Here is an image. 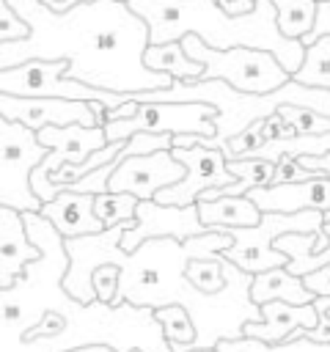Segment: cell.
Listing matches in <instances>:
<instances>
[{
  "instance_id": "cell-5",
  "label": "cell",
  "mask_w": 330,
  "mask_h": 352,
  "mask_svg": "<svg viewBox=\"0 0 330 352\" xmlns=\"http://www.w3.org/2000/svg\"><path fill=\"white\" fill-rule=\"evenodd\" d=\"M69 60L66 58H30L25 63L0 69V94L14 96H60V99H85V102H104L110 110L129 102L135 94H118L94 88L82 80H74L66 74Z\"/></svg>"
},
{
  "instance_id": "cell-21",
  "label": "cell",
  "mask_w": 330,
  "mask_h": 352,
  "mask_svg": "<svg viewBox=\"0 0 330 352\" xmlns=\"http://www.w3.org/2000/svg\"><path fill=\"white\" fill-rule=\"evenodd\" d=\"M154 319L162 324V333L170 344V352H184L198 330H195V322L190 316V311L184 305H162V308H154Z\"/></svg>"
},
{
  "instance_id": "cell-33",
  "label": "cell",
  "mask_w": 330,
  "mask_h": 352,
  "mask_svg": "<svg viewBox=\"0 0 330 352\" xmlns=\"http://www.w3.org/2000/svg\"><path fill=\"white\" fill-rule=\"evenodd\" d=\"M302 280H305V286H308L314 294H330V264H324V267H319V270L302 275Z\"/></svg>"
},
{
  "instance_id": "cell-8",
  "label": "cell",
  "mask_w": 330,
  "mask_h": 352,
  "mask_svg": "<svg viewBox=\"0 0 330 352\" xmlns=\"http://www.w3.org/2000/svg\"><path fill=\"white\" fill-rule=\"evenodd\" d=\"M170 151L179 162H184L187 176L179 179L176 184L160 190L157 192L160 204L187 206V204H195L204 190L228 187V184L236 182V176L228 170V160H226L223 148H212V146L198 143V146H173Z\"/></svg>"
},
{
  "instance_id": "cell-22",
  "label": "cell",
  "mask_w": 330,
  "mask_h": 352,
  "mask_svg": "<svg viewBox=\"0 0 330 352\" xmlns=\"http://www.w3.org/2000/svg\"><path fill=\"white\" fill-rule=\"evenodd\" d=\"M292 77L302 85L330 88V33L305 47V60Z\"/></svg>"
},
{
  "instance_id": "cell-35",
  "label": "cell",
  "mask_w": 330,
  "mask_h": 352,
  "mask_svg": "<svg viewBox=\"0 0 330 352\" xmlns=\"http://www.w3.org/2000/svg\"><path fill=\"white\" fill-rule=\"evenodd\" d=\"M220 6L226 11H231V14H245V11H250L256 6V0H220Z\"/></svg>"
},
{
  "instance_id": "cell-24",
  "label": "cell",
  "mask_w": 330,
  "mask_h": 352,
  "mask_svg": "<svg viewBox=\"0 0 330 352\" xmlns=\"http://www.w3.org/2000/svg\"><path fill=\"white\" fill-rule=\"evenodd\" d=\"M184 272H187V278H190L198 289H204V292H209V294L223 292V289L228 286V270H226V258H223L220 253L190 258Z\"/></svg>"
},
{
  "instance_id": "cell-34",
  "label": "cell",
  "mask_w": 330,
  "mask_h": 352,
  "mask_svg": "<svg viewBox=\"0 0 330 352\" xmlns=\"http://www.w3.org/2000/svg\"><path fill=\"white\" fill-rule=\"evenodd\" d=\"M297 160H300L314 176L330 179V151H327V154H297Z\"/></svg>"
},
{
  "instance_id": "cell-4",
  "label": "cell",
  "mask_w": 330,
  "mask_h": 352,
  "mask_svg": "<svg viewBox=\"0 0 330 352\" xmlns=\"http://www.w3.org/2000/svg\"><path fill=\"white\" fill-rule=\"evenodd\" d=\"M182 44L190 58L204 63L201 80H226L236 91H248V94H270L292 80V72L270 50H256V47L214 50L206 41H201L195 33H187Z\"/></svg>"
},
{
  "instance_id": "cell-10",
  "label": "cell",
  "mask_w": 330,
  "mask_h": 352,
  "mask_svg": "<svg viewBox=\"0 0 330 352\" xmlns=\"http://www.w3.org/2000/svg\"><path fill=\"white\" fill-rule=\"evenodd\" d=\"M187 176L184 162L173 157L170 148H160L151 154H118V165L110 176V190L116 192H132L140 201L157 198L160 190L176 184Z\"/></svg>"
},
{
  "instance_id": "cell-26",
  "label": "cell",
  "mask_w": 330,
  "mask_h": 352,
  "mask_svg": "<svg viewBox=\"0 0 330 352\" xmlns=\"http://www.w3.org/2000/svg\"><path fill=\"white\" fill-rule=\"evenodd\" d=\"M278 113L294 124L297 135H324L330 132V116L319 113V110H311V107H302V104H283L278 107Z\"/></svg>"
},
{
  "instance_id": "cell-17",
  "label": "cell",
  "mask_w": 330,
  "mask_h": 352,
  "mask_svg": "<svg viewBox=\"0 0 330 352\" xmlns=\"http://www.w3.org/2000/svg\"><path fill=\"white\" fill-rule=\"evenodd\" d=\"M250 297L258 305H264L270 300H286V302L302 305V302H314L316 294L305 286L302 275H294L289 267H272V270L253 275Z\"/></svg>"
},
{
  "instance_id": "cell-37",
  "label": "cell",
  "mask_w": 330,
  "mask_h": 352,
  "mask_svg": "<svg viewBox=\"0 0 330 352\" xmlns=\"http://www.w3.org/2000/svg\"><path fill=\"white\" fill-rule=\"evenodd\" d=\"M187 352H220L217 346H195V349H187Z\"/></svg>"
},
{
  "instance_id": "cell-12",
  "label": "cell",
  "mask_w": 330,
  "mask_h": 352,
  "mask_svg": "<svg viewBox=\"0 0 330 352\" xmlns=\"http://www.w3.org/2000/svg\"><path fill=\"white\" fill-rule=\"evenodd\" d=\"M38 140L50 148V154L44 157V162L33 170V176H50L52 170H58L66 162H82L88 160L94 151H99L102 146H107V132L104 126H85V124H47L44 129H38Z\"/></svg>"
},
{
  "instance_id": "cell-6",
  "label": "cell",
  "mask_w": 330,
  "mask_h": 352,
  "mask_svg": "<svg viewBox=\"0 0 330 352\" xmlns=\"http://www.w3.org/2000/svg\"><path fill=\"white\" fill-rule=\"evenodd\" d=\"M0 143H3L0 206H14L19 212H41L44 201L36 195L30 179H33V170L50 154V148L38 140L36 129L11 118L0 121Z\"/></svg>"
},
{
  "instance_id": "cell-31",
  "label": "cell",
  "mask_w": 330,
  "mask_h": 352,
  "mask_svg": "<svg viewBox=\"0 0 330 352\" xmlns=\"http://www.w3.org/2000/svg\"><path fill=\"white\" fill-rule=\"evenodd\" d=\"M314 305H316V311H319V322H316L314 330H308V336H311L314 341L327 344V341H330V294H316V297H314Z\"/></svg>"
},
{
  "instance_id": "cell-30",
  "label": "cell",
  "mask_w": 330,
  "mask_h": 352,
  "mask_svg": "<svg viewBox=\"0 0 330 352\" xmlns=\"http://www.w3.org/2000/svg\"><path fill=\"white\" fill-rule=\"evenodd\" d=\"M314 179V173L292 154H283L280 160H275V176L272 184H283V182H308Z\"/></svg>"
},
{
  "instance_id": "cell-9",
  "label": "cell",
  "mask_w": 330,
  "mask_h": 352,
  "mask_svg": "<svg viewBox=\"0 0 330 352\" xmlns=\"http://www.w3.org/2000/svg\"><path fill=\"white\" fill-rule=\"evenodd\" d=\"M204 231H209V226H204V220L198 214V201L187 204V206H176V204H160L157 198H143L138 204L135 223L121 236V248L132 253L140 242L154 239V236L187 239V236H198Z\"/></svg>"
},
{
  "instance_id": "cell-1",
  "label": "cell",
  "mask_w": 330,
  "mask_h": 352,
  "mask_svg": "<svg viewBox=\"0 0 330 352\" xmlns=\"http://www.w3.org/2000/svg\"><path fill=\"white\" fill-rule=\"evenodd\" d=\"M135 220H121L116 226H107L96 234L82 236H63L66 253H69V270L63 275V289L77 297L80 302H94L96 289L91 283V275L99 264H118L121 280L118 292L113 297V305L132 302V305H184L195 322V341L187 349L195 346H217L223 338H242L248 322H261L264 308L253 302L250 283L253 272L236 267L226 256L228 270V286L223 292H204L187 278V261L195 256H212L223 253L234 245V236L228 228H209L198 236L176 239V236H154L140 242L132 253L121 248L124 231ZM184 349V352H187Z\"/></svg>"
},
{
  "instance_id": "cell-13",
  "label": "cell",
  "mask_w": 330,
  "mask_h": 352,
  "mask_svg": "<svg viewBox=\"0 0 330 352\" xmlns=\"http://www.w3.org/2000/svg\"><path fill=\"white\" fill-rule=\"evenodd\" d=\"M41 258V248L30 239L25 214L14 206H0V286L11 289Z\"/></svg>"
},
{
  "instance_id": "cell-32",
  "label": "cell",
  "mask_w": 330,
  "mask_h": 352,
  "mask_svg": "<svg viewBox=\"0 0 330 352\" xmlns=\"http://www.w3.org/2000/svg\"><path fill=\"white\" fill-rule=\"evenodd\" d=\"M327 33H330V0H319V6H316V22H314L311 33H305L300 41L308 47V44H314L316 38H322Z\"/></svg>"
},
{
  "instance_id": "cell-2",
  "label": "cell",
  "mask_w": 330,
  "mask_h": 352,
  "mask_svg": "<svg viewBox=\"0 0 330 352\" xmlns=\"http://www.w3.org/2000/svg\"><path fill=\"white\" fill-rule=\"evenodd\" d=\"M6 3L30 22V33L19 41H0V69L30 58H66V74L94 88L140 94L173 85L168 72L146 66L151 28L124 0H88L69 11H52L41 0Z\"/></svg>"
},
{
  "instance_id": "cell-28",
  "label": "cell",
  "mask_w": 330,
  "mask_h": 352,
  "mask_svg": "<svg viewBox=\"0 0 330 352\" xmlns=\"http://www.w3.org/2000/svg\"><path fill=\"white\" fill-rule=\"evenodd\" d=\"M118 280H121V267H118V264H113V261L99 264V267L94 270V275H91V283H94V289H96V300L113 305V297H116V292H118Z\"/></svg>"
},
{
  "instance_id": "cell-19",
  "label": "cell",
  "mask_w": 330,
  "mask_h": 352,
  "mask_svg": "<svg viewBox=\"0 0 330 352\" xmlns=\"http://www.w3.org/2000/svg\"><path fill=\"white\" fill-rule=\"evenodd\" d=\"M143 60H146L148 69L168 72L173 80H201V74H204V63H198L195 58H190L184 52V44L182 41L148 44Z\"/></svg>"
},
{
  "instance_id": "cell-3",
  "label": "cell",
  "mask_w": 330,
  "mask_h": 352,
  "mask_svg": "<svg viewBox=\"0 0 330 352\" xmlns=\"http://www.w3.org/2000/svg\"><path fill=\"white\" fill-rule=\"evenodd\" d=\"M129 6L148 22L151 44L182 41L187 33H195L214 50H270L292 74L305 60V44L278 28V8L272 0H256L245 14L226 11L220 0H129Z\"/></svg>"
},
{
  "instance_id": "cell-16",
  "label": "cell",
  "mask_w": 330,
  "mask_h": 352,
  "mask_svg": "<svg viewBox=\"0 0 330 352\" xmlns=\"http://www.w3.org/2000/svg\"><path fill=\"white\" fill-rule=\"evenodd\" d=\"M41 214L69 239V236H82V234H96L104 228L94 209V195L91 192H74L66 190L55 195L52 201L41 204Z\"/></svg>"
},
{
  "instance_id": "cell-36",
  "label": "cell",
  "mask_w": 330,
  "mask_h": 352,
  "mask_svg": "<svg viewBox=\"0 0 330 352\" xmlns=\"http://www.w3.org/2000/svg\"><path fill=\"white\" fill-rule=\"evenodd\" d=\"M44 6H50L52 11H69L72 6H77V3H88V0H41Z\"/></svg>"
},
{
  "instance_id": "cell-25",
  "label": "cell",
  "mask_w": 330,
  "mask_h": 352,
  "mask_svg": "<svg viewBox=\"0 0 330 352\" xmlns=\"http://www.w3.org/2000/svg\"><path fill=\"white\" fill-rule=\"evenodd\" d=\"M138 204H140V198L132 195V192L107 190V192L94 195V209H96L99 220L104 223V228H107V226H116V223H121V220H135Z\"/></svg>"
},
{
  "instance_id": "cell-11",
  "label": "cell",
  "mask_w": 330,
  "mask_h": 352,
  "mask_svg": "<svg viewBox=\"0 0 330 352\" xmlns=\"http://www.w3.org/2000/svg\"><path fill=\"white\" fill-rule=\"evenodd\" d=\"M0 116L11 121H22L30 129H44L47 124H85L102 126L96 116V99H60V96H14L0 94Z\"/></svg>"
},
{
  "instance_id": "cell-29",
  "label": "cell",
  "mask_w": 330,
  "mask_h": 352,
  "mask_svg": "<svg viewBox=\"0 0 330 352\" xmlns=\"http://www.w3.org/2000/svg\"><path fill=\"white\" fill-rule=\"evenodd\" d=\"M30 33V22L6 0H0V41H19Z\"/></svg>"
},
{
  "instance_id": "cell-7",
  "label": "cell",
  "mask_w": 330,
  "mask_h": 352,
  "mask_svg": "<svg viewBox=\"0 0 330 352\" xmlns=\"http://www.w3.org/2000/svg\"><path fill=\"white\" fill-rule=\"evenodd\" d=\"M217 107L209 102H135V113L104 124L107 140H129L135 132H198L212 138Z\"/></svg>"
},
{
  "instance_id": "cell-20",
  "label": "cell",
  "mask_w": 330,
  "mask_h": 352,
  "mask_svg": "<svg viewBox=\"0 0 330 352\" xmlns=\"http://www.w3.org/2000/svg\"><path fill=\"white\" fill-rule=\"evenodd\" d=\"M220 352H330V341L322 344V341H314L308 336V330L297 327L292 330V336L280 344H267V341H258V338H250V336H242V338H223L217 344Z\"/></svg>"
},
{
  "instance_id": "cell-27",
  "label": "cell",
  "mask_w": 330,
  "mask_h": 352,
  "mask_svg": "<svg viewBox=\"0 0 330 352\" xmlns=\"http://www.w3.org/2000/svg\"><path fill=\"white\" fill-rule=\"evenodd\" d=\"M264 143H267V135H264V118H258V121H253L245 132L234 135V138L223 146V151H226V160H239V157H248L250 151H256V148L264 146Z\"/></svg>"
},
{
  "instance_id": "cell-15",
  "label": "cell",
  "mask_w": 330,
  "mask_h": 352,
  "mask_svg": "<svg viewBox=\"0 0 330 352\" xmlns=\"http://www.w3.org/2000/svg\"><path fill=\"white\" fill-rule=\"evenodd\" d=\"M264 308V319L261 322H248L245 324V336L267 341V344H280L292 336V330L302 327V330H314L319 322V311L314 302H286V300H270L261 305Z\"/></svg>"
},
{
  "instance_id": "cell-14",
  "label": "cell",
  "mask_w": 330,
  "mask_h": 352,
  "mask_svg": "<svg viewBox=\"0 0 330 352\" xmlns=\"http://www.w3.org/2000/svg\"><path fill=\"white\" fill-rule=\"evenodd\" d=\"M248 195L256 201L261 212H302V209L330 212V179L324 176H314L308 182L253 187Z\"/></svg>"
},
{
  "instance_id": "cell-38",
  "label": "cell",
  "mask_w": 330,
  "mask_h": 352,
  "mask_svg": "<svg viewBox=\"0 0 330 352\" xmlns=\"http://www.w3.org/2000/svg\"><path fill=\"white\" fill-rule=\"evenodd\" d=\"M124 3H129V0H124Z\"/></svg>"
},
{
  "instance_id": "cell-18",
  "label": "cell",
  "mask_w": 330,
  "mask_h": 352,
  "mask_svg": "<svg viewBox=\"0 0 330 352\" xmlns=\"http://www.w3.org/2000/svg\"><path fill=\"white\" fill-rule=\"evenodd\" d=\"M198 214L209 228L256 226L264 217V212L256 206L250 195H217L209 201H198Z\"/></svg>"
},
{
  "instance_id": "cell-23",
  "label": "cell",
  "mask_w": 330,
  "mask_h": 352,
  "mask_svg": "<svg viewBox=\"0 0 330 352\" xmlns=\"http://www.w3.org/2000/svg\"><path fill=\"white\" fill-rule=\"evenodd\" d=\"M278 8V28L292 36V38H302L305 33H311L314 22H316V6L319 0H272Z\"/></svg>"
}]
</instances>
